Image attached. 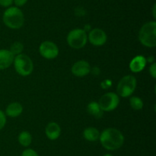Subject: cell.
<instances>
[{
  "mask_svg": "<svg viewBox=\"0 0 156 156\" xmlns=\"http://www.w3.org/2000/svg\"><path fill=\"white\" fill-rule=\"evenodd\" d=\"M2 21L9 28L19 29L24 24V14L18 7H9L3 13Z\"/></svg>",
  "mask_w": 156,
  "mask_h": 156,
  "instance_id": "cell-2",
  "label": "cell"
},
{
  "mask_svg": "<svg viewBox=\"0 0 156 156\" xmlns=\"http://www.w3.org/2000/svg\"><path fill=\"white\" fill-rule=\"evenodd\" d=\"M15 56L9 50L0 49V70L7 69L13 64Z\"/></svg>",
  "mask_w": 156,
  "mask_h": 156,
  "instance_id": "cell-11",
  "label": "cell"
},
{
  "mask_svg": "<svg viewBox=\"0 0 156 156\" xmlns=\"http://www.w3.org/2000/svg\"><path fill=\"white\" fill-rule=\"evenodd\" d=\"M129 104L134 110H140L143 107V102L138 96H132L129 99Z\"/></svg>",
  "mask_w": 156,
  "mask_h": 156,
  "instance_id": "cell-18",
  "label": "cell"
},
{
  "mask_svg": "<svg viewBox=\"0 0 156 156\" xmlns=\"http://www.w3.org/2000/svg\"><path fill=\"white\" fill-rule=\"evenodd\" d=\"M91 71V67L88 61L81 60V61H77L73 64L72 67V73L76 76H86L87 74Z\"/></svg>",
  "mask_w": 156,
  "mask_h": 156,
  "instance_id": "cell-10",
  "label": "cell"
},
{
  "mask_svg": "<svg viewBox=\"0 0 156 156\" xmlns=\"http://www.w3.org/2000/svg\"><path fill=\"white\" fill-rule=\"evenodd\" d=\"M87 111L90 115L93 116L94 117L101 118L103 116L104 111L101 109L100 106H99L98 102H91L87 106Z\"/></svg>",
  "mask_w": 156,
  "mask_h": 156,
  "instance_id": "cell-16",
  "label": "cell"
},
{
  "mask_svg": "<svg viewBox=\"0 0 156 156\" xmlns=\"http://www.w3.org/2000/svg\"><path fill=\"white\" fill-rule=\"evenodd\" d=\"M136 87V79L132 75L124 76L117 84V91L119 96L128 97L133 93Z\"/></svg>",
  "mask_w": 156,
  "mask_h": 156,
  "instance_id": "cell-5",
  "label": "cell"
},
{
  "mask_svg": "<svg viewBox=\"0 0 156 156\" xmlns=\"http://www.w3.org/2000/svg\"><path fill=\"white\" fill-rule=\"evenodd\" d=\"M6 123V116L4 112L0 110V130L2 129Z\"/></svg>",
  "mask_w": 156,
  "mask_h": 156,
  "instance_id": "cell-21",
  "label": "cell"
},
{
  "mask_svg": "<svg viewBox=\"0 0 156 156\" xmlns=\"http://www.w3.org/2000/svg\"><path fill=\"white\" fill-rule=\"evenodd\" d=\"M120 98L116 93L109 92L104 94L99 99L98 104L104 112H111L115 110L119 105Z\"/></svg>",
  "mask_w": 156,
  "mask_h": 156,
  "instance_id": "cell-7",
  "label": "cell"
},
{
  "mask_svg": "<svg viewBox=\"0 0 156 156\" xmlns=\"http://www.w3.org/2000/svg\"><path fill=\"white\" fill-rule=\"evenodd\" d=\"M155 9H156V5L154 4L153 8H152V12H153V17L154 18H156V15H155Z\"/></svg>",
  "mask_w": 156,
  "mask_h": 156,
  "instance_id": "cell-25",
  "label": "cell"
},
{
  "mask_svg": "<svg viewBox=\"0 0 156 156\" xmlns=\"http://www.w3.org/2000/svg\"><path fill=\"white\" fill-rule=\"evenodd\" d=\"M23 50H24V46H23V44L21 42H19V41H15V42H14L12 44L9 50L12 52L14 56H17V55L21 54Z\"/></svg>",
  "mask_w": 156,
  "mask_h": 156,
  "instance_id": "cell-19",
  "label": "cell"
},
{
  "mask_svg": "<svg viewBox=\"0 0 156 156\" xmlns=\"http://www.w3.org/2000/svg\"><path fill=\"white\" fill-rule=\"evenodd\" d=\"M39 51L43 58L48 60L54 59L59 54V48L56 44L50 41H46L41 43L39 47Z\"/></svg>",
  "mask_w": 156,
  "mask_h": 156,
  "instance_id": "cell-8",
  "label": "cell"
},
{
  "mask_svg": "<svg viewBox=\"0 0 156 156\" xmlns=\"http://www.w3.org/2000/svg\"><path fill=\"white\" fill-rule=\"evenodd\" d=\"M18 142L20 145L24 147H28L31 144L32 136L29 132H21L18 136Z\"/></svg>",
  "mask_w": 156,
  "mask_h": 156,
  "instance_id": "cell-17",
  "label": "cell"
},
{
  "mask_svg": "<svg viewBox=\"0 0 156 156\" xmlns=\"http://www.w3.org/2000/svg\"><path fill=\"white\" fill-rule=\"evenodd\" d=\"M88 39L94 46H101L107 41V35L102 29L94 28L89 32Z\"/></svg>",
  "mask_w": 156,
  "mask_h": 156,
  "instance_id": "cell-9",
  "label": "cell"
},
{
  "mask_svg": "<svg viewBox=\"0 0 156 156\" xmlns=\"http://www.w3.org/2000/svg\"><path fill=\"white\" fill-rule=\"evenodd\" d=\"M104 156H113L111 154H105Z\"/></svg>",
  "mask_w": 156,
  "mask_h": 156,
  "instance_id": "cell-26",
  "label": "cell"
},
{
  "mask_svg": "<svg viewBox=\"0 0 156 156\" xmlns=\"http://www.w3.org/2000/svg\"><path fill=\"white\" fill-rule=\"evenodd\" d=\"M149 73H150L151 76L155 79L156 78V63H153L152 65L150 66V68H149Z\"/></svg>",
  "mask_w": 156,
  "mask_h": 156,
  "instance_id": "cell-22",
  "label": "cell"
},
{
  "mask_svg": "<svg viewBox=\"0 0 156 156\" xmlns=\"http://www.w3.org/2000/svg\"><path fill=\"white\" fill-rule=\"evenodd\" d=\"M13 64L17 73L23 76L30 75L34 70V64L31 59L24 54H20L15 56Z\"/></svg>",
  "mask_w": 156,
  "mask_h": 156,
  "instance_id": "cell-4",
  "label": "cell"
},
{
  "mask_svg": "<svg viewBox=\"0 0 156 156\" xmlns=\"http://www.w3.org/2000/svg\"><path fill=\"white\" fill-rule=\"evenodd\" d=\"M13 3V0H0V6L2 7H10Z\"/></svg>",
  "mask_w": 156,
  "mask_h": 156,
  "instance_id": "cell-23",
  "label": "cell"
},
{
  "mask_svg": "<svg viewBox=\"0 0 156 156\" xmlns=\"http://www.w3.org/2000/svg\"><path fill=\"white\" fill-rule=\"evenodd\" d=\"M147 63L146 58L142 55L135 57L129 63V69L133 73H139L145 68Z\"/></svg>",
  "mask_w": 156,
  "mask_h": 156,
  "instance_id": "cell-12",
  "label": "cell"
},
{
  "mask_svg": "<svg viewBox=\"0 0 156 156\" xmlns=\"http://www.w3.org/2000/svg\"><path fill=\"white\" fill-rule=\"evenodd\" d=\"M87 41L88 35L83 29H73L67 35V42L69 45L74 49L82 48L85 47Z\"/></svg>",
  "mask_w": 156,
  "mask_h": 156,
  "instance_id": "cell-6",
  "label": "cell"
},
{
  "mask_svg": "<svg viewBox=\"0 0 156 156\" xmlns=\"http://www.w3.org/2000/svg\"><path fill=\"white\" fill-rule=\"evenodd\" d=\"M139 40L142 44L148 47L156 46V22L149 21L143 24L139 32Z\"/></svg>",
  "mask_w": 156,
  "mask_h": 156,
  "instance_id": "cell-3",
  "label": "cell"
},
{
  "mask_svg": "<svg viewBox=\"0 0 156 156\" xmlns=\"http://www.w3.org/2000/svg\"><path fill=\"white\" fill-rule=\"evenodd\" d=\"M28 0H13V2L16 5V7H21L24 6Z\"/></svg>",
  "mask_w": 156,
  "mask_h": 156,
  "instance_id": "cell-24",
  "label": "cell"
},
{
  "mask_svg": "<svg viewBox=\"0 0 156 156\" xmlns=\"http://www.w3.org/2000/svg\"><path fill=\"white\" fill-rule=\"evenodd\" d=\"M21 156H39V154L32 148H27L23 151Z\"/></svg>",
  "mask_w": 156,
  "mask_h": 156,
  "instance_id": "cell-20",
  "label": "cell"
},
{
  "mask_svg": "<svg viewBox=\"0 0 156 156\" xmlns=\"http://www.w3.org/2000/svg\"><path fill=\"white\" fill-rule=\"evenodd\" d=\"M47 137L50 140H56L59 137L61 133V128L56 122H50L47 125L45 129Z\"/></svg>",
  "mask_w": 156,
  "mask_h": 156,
  "instance_id": "cell-13",
  "label": "cell"
},
{
  "mask_svg": "<svg viewBox=\"0 0 156 156\" xmlns=\"http://www.w3.org/2000/svg\"><path fill=\"white\" fill-rule=\"evenodd\" d=\"M99 140L105 149L114 151L121 148L124 142V137L120 130L108 128L100 133Z\"/></svg>",
  "mask_w": 156,
  "mask_h": 156,
  "instance_id": "cell-1",
  "label": "cell"
},
{
  "mask_svg": "<svg viewBox=\"0 0 156 156\" xmlns=\"http://www.w3.org/2000/svg\"><path fill=\"white\" fill-rule=\"evenodd\" d=\"M83 136L84 138L87 141H89V142H95V141L99 139L100 132H99V131L97 128H94V127H88V128H85L84 130Z\"/></svg>",
  "mask_w": 156,
  "mask_h": 156,
  "instance_id": "cell-15",
  "label": "cell"
},
{
  "mask_svg": "<svg viewBox=\"0 0 156 156\" xmlns=\"http://www.w3.org/2000/svg\"><path fill=\"white\" fill-rule=\"evenodd\" d=\"M23 111V107L21 103L18 102H14L9 104L5 110V116L15 118L18 117L21 114Z\"/></svg>",
  "mask_w": 156,
  "mask_h": 156,
  "instance_id": "cell-14",
  "label": "cell"
}]
</instances>
